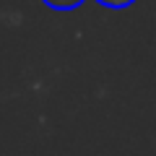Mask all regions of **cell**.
Listing matches in <instances>:
<instances>
[{
    "label": "cell",
    "mask_w": 156,
    "mask_h": 156,
    "mask_svg": "<svg viewBox=\"0 0 156 156\" xmlns=\"http://www.w3.org/2000/svg\"><path fill=\"white\" fill-rule=\"evenodd\" d=\"M50 8H55V11H73V8H78L83 0H44Z\"/></svg>",
    "instance_id": "1"
},
{
    "label": "cell",
    "mask_w": 156,
    "mask_h": 156,
    "mask_svg": "<svg viewBox=\"0 0 156 156\" xmlns=\"http://www.w3.org/2000/svg\"><path fill=\"white\" fill-rule=\"evenodd\" d=\"M96 3H101V5H107V8H125V5H130V3H135V0H96Z\"/></svg>",
    "instance_id": "2"
}]
</instances>
